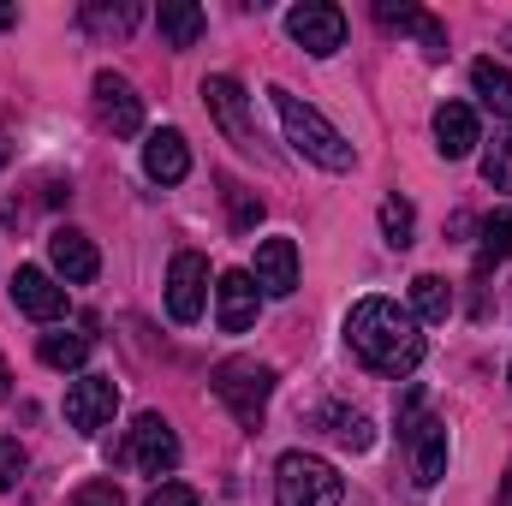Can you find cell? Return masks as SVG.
<instances>
[{
	"mask_svg": "<svg viewBox=\"0 0 512 506\" xmlns=\"http://www.w3.org/2000/svg\"><path fill=\"white\" fill-rule=\"evenodd\" d=\"M376 18H382L387 30H423V24H429V12H417V6H393V0L376 6Z\"/></svg>",
	"mask_w": 512,
	"mask_h": 506,
	"instance_id": "28",
	"label": "cell"
},
{
	"mask_svg": "<svg viewBox=\"0 0 512 506\" xmlns=\"http://www.w3.org/2000/svg\"><path fill=\"white\" fill-rule=\"evenodd\" d=\"M203 292H209V262L197 251H179L167 262V316L173 322H197L203 316Z\"/></svg>",
	"mask_w": 512,
	"mask_h": 506,
	"instance_id": "8",
	"label": "cell"
},
{
	"mask_svg": "<svg viewBox=\"0 0 512 506\" xmlns=\"http://www.w3.org/2000/svg\"><path fill=\"white\" fill-rule=\"evenodd\" d=\"M471 90H477V102H483L489 114L512 120V72H507V66H495V60H477V66H471Z\"/></svg>",
	"mask_w": 512,
	"mask_h": 506,
	"instance_id": "19",
	"label": "cell"
},
{
	"mask_svg": "<svg viewBox=\"0 0 512 506\" xmlns=\"http://www.w3.org/2000/svg\"><path fill=\"white\" fill-rule=\"evenodd\" d=\"M346 477L316 453H286L274 465V506H340Z\"/></svg>",
	"mask_w": 512,
	"mask_h": 506,
	"instance_id": "3",
	"label": "cell"
},
{
	"mask_svg": "<svg viewBox=\"0 0 512 506\" xmlns=\"http://www.w3.org/2000/svg\"><path fill=\"white\" fill-rule=\"evenodd\" d=\"M143 506H203V501H197V489H191V483H161Z\"/></svg>",
	"mask_w": 512,
	"mask_h": 506,
	"instance_id": "30",
	"label": "cell"
},
{
	"mask_svg": "<svg viewBox=\"0 0 512 506\" xmlns=\"http://www.w3.org/2000/svg\"><path fill=\"white\" fill-rule=\"evenodd\" d=\"M286 36H292L304 54L328 60V54H340V48H346V12H340V6H328V0H304V6H292V12H286Z\"/></svg>",
	"mask_w": 512,
	"mask_h": 506,
	"instance_id": "5",
	"label": "cell"
},
{
	"mask_svg": "<svg viewBox=\"0 0 512 506\" xmlns=\"http://www.w3.org/2000/svg\"><path fill=\"white\" fill-rule=\"evenodd\" d=\"M268 393H274V370H268V364H256V358H227V364H215V399H221L245 429L262 423Z\"/></svg>",
	"mask_w": 512,
	"mask_h": 506,
	"instance_id": "4",
	"label": "cell"
},
{
	"mask_svg": "<svg viewBox=\"0 0 512 506\" xmlns=\"http://www.w3.org/2000/svg\"><path fill=\"white\" fill-rule=\"evenodd\" d=\"M483 179H489L495 191H512V131L483 149Z\"/></svg>",
	"mask_w": 512,
	"mask_h": 506,
	"instance_id": "25",
	"label": "cell"
},
{
	"mask_svg": "<svg viewBox=\"0 0 512 506\" xmlns=\"http://www.w3.org/2000/svg\"><path fill=\"white\" fill-rule=\"evenodd\" d=\"M66 506H126V501H120V483H84Z\"/></svg>",
	"mask_w": 512,
	"mask_h": 506,
	"instance_id": "29",
	"label": "cell"
},
{
	"mask_svg": "<svg viewBox=\"0 0 512 506\" xmlns=\"http://www.w3.org/2000/svg\"><path fill=\"white\" fill-rule=\"evenodd\" d=\"M96 108H102V126L114 137H137L143 131V96L120 72H96Z\"/></svg>",
	"mask_w": 512,
	"mask_h": 506,
	"instance_id": "12",
	"label": "cell"
},
{
	"mask_svg": "<svg viewBox=\"0 0 512 506\" xmlns=\"http://www.w3.org/2000/svg\"><path fill=\"white\" fill-rule=\"evenodd\" d=\"M0 167H6V143H0Z\"/></svg>",
	"mask_w": 512,
	"mask_h": 506,
	"instance_id": "34",
	"label": "cell"
},
{
	"mask_svg": "<svg viewBox=\"0 0 512 506\" xmlns=\"http://www.w3.org/2000/svg\"><path fill=\"white\" fill-rule=\"evenodd\" d=\"M24 447L12 441V435H0V489H18V477H24Z\"/></svg>",
	"mask_w": 512,
	"mask_h": 506,
	"instance_id": "27",
	"label": "cell"
},
{
	"mask_svg": "<svg viewBox=\"0 0 512 506\" xmlns=\"http://www.w3.org/2000/svg\"><path fill=\"white\" fill-rule=\"evenodd\" d=\"M114 411H120V387L114 376H78L66 387V423L72 429H102V423H114Z\"/></svg>",
	"mask_w": 512,
	"mask_h": 506,
	"instance_id": "9",
	"label": "cell"
},
{
	"mask_svg": "<svg viewBox=\"0 0 512 506\" xmlns=\"http://www.w3.org/2000/svg\"><path fill=\"white\" fill-rule=\"evenodd\" d=\"M411 310H417L423 322H447V316H453V286H447L441 274H417V280H411Z\"/></svg>",
	"mask_w": 512,
	"mask_h": 506,
	"instance_id": "21",
	"label": "cell"
},
{
	"mask_svg": "<svg viewBox=\"0 0 512 506\" xmlns=\"http://www.w3.org/2000/svg\"><path fill=\"white\" fill-rule=\"evenodd\" d=\"M90 334H42V346H36V358L48 364V370H84L90 364Z\"/></svg>",
	"mask_w": 512,
	"mask_h": 506,
	"instance_id": "20",
	"label": "cell"
},
{
	"mask_svg": "<svg viewBox=\"0 0 512 506\" xmlns=\"http://www.w3.org/2000/svg\"><path fill=\"white\" fill-rule=\"evenodd\" d=\"M6 24H18V6H0V30H6Z\"/></svg>",
	"mask_w": 512,
	"mask_h": 506,
	"instance_id": "32",
	"label": "cell"
},
{
	"mask_svg": "<svg viewBox=\"0 0 512 506\" xmlns=\"http://www.w3.org/2000/svg\"><path fill=\"white\" fill-rule=\"evenodd\" d=\"M126 459L143 471V477H167V471L179 465V435H173V423H167V417H155V411H143V417L131 423Z\"/></svg>",
	"mask_w": 512,
	"mask_h": 506,
	"instance_id": "6",
	"label": "cell"
},
{
	"mask_svg": "<svg viewBox=\"0 0 512 506\" xmlns=\"http://www.w3.org/2000/svg\"><path fill=\"white\" fill-rule=\"evenodd\" d=\"M322 423H328V435L340 441V447H352V453H364L376 435H370V417L364 411H346V405H328L322 411Z\"/></svg>",
	"mask_w": 512,
	"mask_h": 506,
	"instance_id": "22",
	"label": "cell"
},
{
	"mask_svg": "<svg viewBox=\"0 0 512 506\" xmlns=\"http://www.w3.org/2000/svg\"><path fill=\"white\" fill-rule=\"evenodd\" d=\"M477 143H483V131H477V114H471L465 102H441V108H435V149H441L447 161H465Z\"/></svg>",
	"mask_w": 512,
	"mask_h": 506,
	"instance_id": "17",
	"label": "cell"
},
{
	"mask_svg": "<svg viewBox=\"0 0 512 506\" xmlns=\"http://www.w3.org/2000/svg\"><path fill=\"white\" fill-rule=\"evenodd\" d=\"M48 262H54V274L72 280V286H90V280L102 274V256H96V245H90L78 227H54V233H48Z\"/></svg>",
	"mask_w": 512,
	"mask_h": 506,
	"instance_id": "15",
	"label": "cell"
},
{
	"mask_svg": "<svg viewBox=\"0 0 512 506\" xmlns=\"http://www.w3.org/2000/svg\"><path fill=\"white\" fill-rule=\"evenodd\" d=\"M268 102H274V114H280V126H286V143L298 149V155H310L316 167H328V173H346L352 161H358V149L346 143V131L328 126L310 102H298L286 84H274L268 90Z\"/></svg>",
	"mask_w": 512,
	"mask_h": 506,
	"instance_id": "2",
	"label": "cell"
},
{
	"mask_svg": "<svg viewBox=\"0 0 512 506\" xmlns=\"http://www.w3.org/2000/svg\"><path fill=\"white\" fill-rule=\"evenodd\" d=\"M84 24H90V30H114V36H126L131 24H137V12H131V6H84Z\"/></svg>",
	"mask_w": 512,
	"mask_h": 506,
	"instance_id": "26",
	"label": "cell"
},
{
	"mask_svg": "<svg viewBox=\"0 0 512 506\" xmlns=\"http://www.w3.org/2000/svg\"><path fill=\"white\" fill-rule=\"evenodd\" d=\"M346 346L376 370V376H411L423 364V328L411 310H399L393 298H358L346 316Z\"/></svg>",
	"mask_w": 512,
	"mask_h": 506,
	"instance_id": "1",
	"label": "cell"
},
{
	"mask_svg": "<svg viewBox=\"0 0 512 506\" xmlns=\"http://www.w3.org/2000/svg\"><path fill=\"white\" fill-rule=\"evenodd\" d=\"M256 310H262V292H256L251 268L221 274V286H215V322H221L227 334H245V328L256 322Z\"/></svg>",
	"mask_w": 512,
	"mask_h": 506,
	"instance_id": "14",
	"label": "cell"
},
{
	"mask_svg": "<svg viewBox=\"0 0 512 506\" xmlns=\"http://www.w3.org/2000/svg\"><path fill=\"white\" fill-rule=\"evenodd\" d=\"M12 399V370H6V358H0V405Z\"/></svg>",
	"mask_w": 512,
	"mask_h": 506,
	"instance_id": "31",
	"label": "cell"
},
{
	"mask_svg": "<svg viewBox=\"0 0 512 506\" xmlns=\"http://www.w3.org/2000/svg\"><path fill=\"white\" fill-rule=\"evenodd\" d=\"M203 102H209V114H215V126L227 131L239 149H256V131H251V108H245V90H239V78H227V72H215V78H203Z\"/></svg>",
	"mask_w": 512,
	"mask_h": 506,
	"instance_id": "10",
	"label": "cell"
},
{
	"mask_svg": "<svg viewBox=\"0 0 512 506\" xmlns=\"http://www.w3.org/2000/svg\"><path fill=\"white\" fill-rule=\"evenodd\" d=\"M143 173L155 179V185H179L185 173H191V143H185V131H149V143H143Z\"/></svg>",
	"mask_w": 512,
	"mask_h": 506,
	"instance_id": "16",
	"label": "cell"
},
{
	"mask_svg": "<svg viewBox=\"0 0 512 506\" xmlns=\"http://www.w3.org/2000/svg\"><path fill=\"white\" fill-rule=\"evenodd\" d=\"M12 304H18L30 322H60V316H66V286H60L48 268H18V274H12Z\"/></svg>",
	"mask_w": 512,
	"mask_h": 506,
	"instance_id": "11",
	"label": "cell"
},
{
	"mask_svg": "<svg viewBox=\"0 0 512 506\" xmlns=\"http://www.w3.org/2000/svg\"><path fill=\"white\" fill-rule=\"evenodd\" d=\"M155 24H161V36H167V48H197V42H203V30H209V18H203V6H191V0H161V12H155Z\"/></svg>",
	"mask_w": 512,
	"mask_h": 506,
	"instance_id": "18",
	"label": "cell"
},
{
	"mask_svg": "<svg viewBox=\"0 0 512 506\" xmlns=\"http://www.w3.org/2000/svg\"><path fill=\"white\" fill-rule=\"evenodd\" d=\"M256 292H268V298H292L298 292V245L280 233V239H262L256 245V268H251Z\"/></svg>",
	"mask_w": 512,
	"mask_h": 506,
	"instance_id": "13",
	"label": "cell"
},
{
	"mask_svg": "<svg viewBox=\"0 0 512 506\" xmlns=\"http://www.w3.org/2000/svg\"><path fill=\"white\" fill-rule=\"evenodd\" d=\"M507 506H512V477H507Z\"/></svg>",
	"mask_w": 512,
	"mask_h": 506,
	"instance_id": "33",
	"label": "cell"
},
{
	"mask_svg": "<svg viewBox=\"0 0 512 506\" xmlns=\"http://www.w3.org/2000/svg\"><path fill=\"white\" fill-rule=\"evenodd\" d=\"M411 233H417L411 203H405V197H387V203H382V239L393 245V251H405V245H411Z\"/></svg>",
	"mask_w": 512,
	"mask_h": 506,
	"instance_id": "24",
	"label": "cell"
},
{
	"mask_svg": "<svg viewBox=\"0 0 512 506\" xmlns=\"http://www.w3.org/2000/svg\"><path fill=\"white\" fill-rule=\"evenodd\" d=\"M399 429H405V447H411L417 483H423V489H435V483L447 477V423H441V417H423V411H411Z\"/></svg>",
	"mask_w": 512,
	"mask_h": 506,
	"instance_id": "7",
	"label": "cell"
},
{
	"mask_svg": "<svg viewBox=\"0 0 512 506\" xmlns=\"http://www.w3.org/2000/svg\"><path fill=\"white\" fill-rule=\"evenodd\" d=\"M507 256H512V209H495V215L483 221V251H477V262L495 268V262H507Z\"/></svg>",
	"mask_w": 512,
	"mask_h": 506,
	"instance_id": "23",
	"label": "cell"
}]
</instances>
